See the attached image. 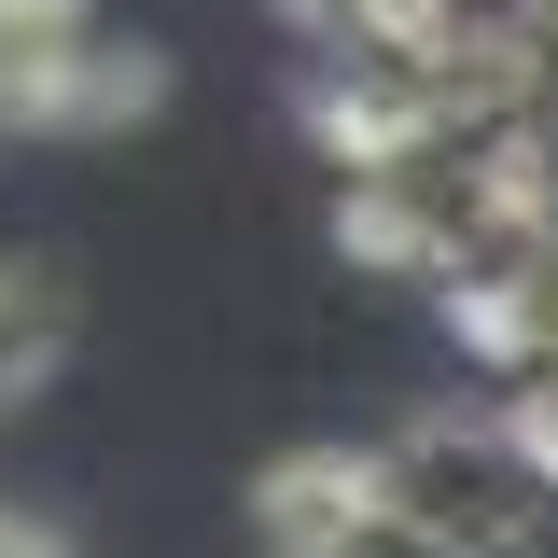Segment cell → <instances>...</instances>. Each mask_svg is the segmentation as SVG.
<instances>
[{
    "label": "cell",
    "instance_id": "obj_1",
    "mask_svg": "<svg viewBox=\"0 0 558 558\" xmlns=\"http://www.w3.org/2000/svg\"><path fill=\"white\" fill-rule=\"evenodd\" d=\"M391 488V545L418 558H531V531L558 517V475L517 418H405L377 447Z\"/></svg>",
    "mask_w": 558,
    "mask_h": 558
},
{
    "label": "cell",
    "instance_id": "obj_2",
    "mask_svg": "<svg viewBox=\"0 0 558 558\" xmlns=\"http://www.w3.org/2000/svg\"><path fill=\"white\" fill-rule=\"evenodd\" d=\"M252 545L266 558H377L391 545L377 447H279L266 475H252Z\"/></svg>",
    "mask_w": 558,
    "mask_h": 558
},
{
    "label": "cell",
    "instance_id": "obj_3",
    "mask_svg": "<svg viewBox=\"0 0 558 558\" xmlns=\"http://www.w3.org/2000/svg\"><path fill=\"white\" fill-rule=\"evenodd\" d=\"M70 336H84L70 279H57V266H14V252H0V418L28 405V391H57Z\"/></svg>",
    "mask_w": 558,
    "mask_h": 558
},
{
    "label": "cell",
    "instance_id": "obj_4",
    "mask_svg": "<svg viewBox=\"0 0 558 558\" xmlns=\"http://www.w3.org/2000/svg\"><path fill=\"white\" fill-rule=\"evenodd\" d=\"M0 558H84L70 531H43V517H0Z\"/></svg>",
    "mask_w": 558,
    "mask_h": 558
},
{
    "label": "cell",
    "instance_id": "obj_5",
    "mask_svg": "<svg viewBox=\"0 0 558 558\" xmlns=\"http://www.w3.org/2000/svg\"><path fill=\"white\" fill-rule=\"evenodd\" d=\"M0 140H14V84H0Z\"/></svg>",
    "mask_w": 558,
    "mask_h": 558
}]
</instances>
